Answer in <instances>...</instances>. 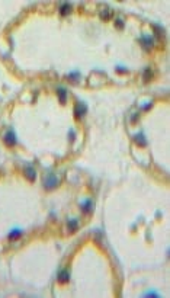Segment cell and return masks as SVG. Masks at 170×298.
Here are the masks:
<instances>
[{"instance_id":"1","label":"cell","mask_w":170,"mask_h":298,"mask_svg":"<svg viewBox=\"0 0 170 298\" xmlns=\"http://www.w3.org/2000/svg\"><path fill=\"white\" fill-rule=\"evenodd\" d=\"M58 183H60V179L54 173H48L44 177V186H45V189H54Z\"/></svg>"},{"instance_id":"2","label":"cell","mask_w":170,"mask_h":298,"mask_svg":"<svg viewBox=\"0 0 170 298\" xmlns=\"http://www.w3.org/2000/svg\"><path fill=\"white\" fill-rule=\"evenodd\" d=\"M3 141H4V144H6L7 147H13V145H16V143H18V140H16V134L13 133L12 130H9L7 133L4 134Z\"/></svg>"},{"instance_id":"3","label":"cell","mask_w":170,"mask_h":298,"mask_svg":"<svg viewBox=\"0 0 170 298\" xmlns=\"http://www.w3.org/2000/svg\"><path fill=\"white\" fill-rule=\"evenodd\" d=\"M86 112H87V106H86L84 103H81V102H77L76 106H74V116L79 119V118H81Z\"/></svg>"},{"instance_id":"4","label":"cell","mask_w":170,"mask_h":298,"mask_svg":"<svg viewBox=\"0 0 170 298\" xmlns=\"http://www.w3.org/2000/svg\"><path fill=\"white\" fill-rule=\"evenodd\" d=\"M80 207H81V211H83L84 214H90V212H93L95 204H93L92 199H84V201L80 202Z\"/></svg>"},{"instance_id":"5","label":"cell","mask_w":170,"mask_h":298,"mask_svg":"<svg viewBox=\"0 0 170 298\" xmlns=\"http://www.w3.org/2000/svg\"><path fill=\"white\" fill-rule=\"evenodd\" d=\"M141 44H143V47H144L146 51H150V50L153 48L154 41H153V38H151L150 35H143V36H141Z\"/></svg>"},{"instance_id":"6","label":"cell","mask_w":170,"mask_h":298,"mask_svg":"<svg viewBox=\"0 0 170 298\" xmlns=\"http://www.w3.org/2000/svg\"><path fill=\"white\" fill-rule=\"evenodd\" d=\"M25 176H26V179H28L29 182H34L35 179H36V172H35L34 167L26 166V167H25Z\"/></svg>"},{"instance_id":"7","label":"cell","mask_w":170,"mask_h":298,"mask_svg":"<svg viewBox=\"0 0 170 298\" xmlns=\"http://www.w3.org/2000/svg\"><path fill=\"white\" fill-rule=\"evenodd\" d=\"M68 281H70V274H68L67 271H61V272L58 274V282L67 284Z\"/></svg>"},{"instance_id":"8","label":"cell","mask_w":170,"mask_h":298,"mask_svg":"<svg viewBox=\"0 0 170 298\" xmlns=\"http://www.w3.org/2000/svg\"><path fill=\"white\" fill-rule=\"evenodd\" d=\"M134 141H135L138 145H141V147H146V145H147V141L144 140V134L143 133L135 134V135H134Z\"/></svg>"},{"instance_id":"9","label":"cell","mask_w":170,"mask_h":298,"mask_svg":"<svg viewBox=\"0 0 170 298\" xmlns=\"http://www.w3.org/2000/svg\"><path fill=\"white\" fill-rule=\"evenodd\" d=\"M57 92H58V98H60V103H63V105H64V103L67 102V90H66L64 87H60L58 90H57Z\"/></svg>"},{"instance_id":"10","label":"cell","mask_w":170,"mask_h":298,"mask_svg":"<svg viewBox=\"0 0 170 298\" xmlns=\"http://www.w3.org/2000/svg\"><path fill=\"white\" fill-rule=\"evenodd\" d=\"M71 12V4H68V3H63L61 4V7H60V13L63 15V16H66Z\"/></svg>"},{"instance_id":"11","label":"cell","mask_w":170,"mask_h":298,"mask_svg":"<svg viewBox=\"0 0 170 298\" xmlns=\"http://www.w3.org/2000/svg\"><path fill=\"white\" fill-rule=\"evenodd\" d=\"M99 16H101L102 21H109L111 19V10L109 9H102L101 13H99Z\"/></svg>"},{"instance_id":"12","label":"cell","mask_w":170,"mask_h":298,"mask_svg":"<svg viewBox=\"0 0 170 298\" xmlns=\"http://www.w3.org/2000/svg\"><path fill=\"white\" fill-rule=\"evenodd\" d=\"M67 227H68V230L71 233H74L76 230H77V227H79V222H77V220H70L68 221V224H67Z\"/></svg>"},{"instance_id":"13","label":"cell","mask_w":170,"mask_h":298,"mask_svg":"<svg viewBox=\"0 0 170 298\" xmlns=\"http://www.w3.org/2000/svg\"><path fill=\"white\" fill-rule=\"evenodd\" d=\"M22 234H23V231H22V230L16 228V230H13V231H12L10 234H9V239H10V240H15V239H19V237H21Z\"/></svg>"},{"instance_id":"14","label":"cell","mask_w":170,"mask_h":298,"mask_svg":"<svg viewBox=\"0 0 170 298\" xmlns=\"http://www.w3.org/2000/svg\"><path fill=\"white\" fill-rule=\"evenodd\" d=\"M153 28H154V31H156V35L159 36V38H161L163 35H164V29L160 26V25H153Z\"/></svg>"},{"instance_id":"15","label":"cell","mask_w":170,"mask_h":298,"mask_svg":"<svg viewBox=\"0 0 170 298\" xmlns=\"http://www.w3.org/2000/svg\"><path fill=\"white\" fill-rule=\"evenodd\" d=\"M151 77H153V71H151V68H146V70H144V76H143L144 82L151 80Z\"/></svg>"},{"instance_id":"16","label":"cell","mask_w":170,"mask_h":298,"mask_svg":"<svg viewBox=\"0 0 170 298\" xmlns=\"http://www.w3.org/2000/svg\"><path fill=\"white\" fill-rule=\"evenodd\" d=\"M115 26L118 28V29H124V21L121 19V18H118V19H115Z\"/></svg>"},{"instance_id":"17","label":"cell","mask_w":170,"mask_h":298,"mask_svg":"<svg viewBox=\"0 0 170 298\" xmlns=\"http://www.w3.org/2000/svg\"><path fill=\"white\" fill-rule=\"evenodd\" d=\"M68 79H74V82L79 79V73H70L68 74Z\"/></svg>"},{"instance_id":"18","label":"cell","mask_w":170,"mask_h":298,"mask_svg":"<svg viewBox=\"0 0 170 298\" xmlns=\"http://www.w3.org/2000/svg\"><path fill=\"white\" fill-rule=\"evenodd\" d=\"M116 71H119V73H128V70L124 68V67H116Z\"/></svg>"},{"instance_id":"19","label":"cell","mask_w":170,"mask_h":298,"mask_svg":"<svg viewBox=\"0 0 170 298\" xmlns=\"http://www.w3.org/2000/svg\"><path fill=\"white\" fill-rule=\"evenodd\" d=\"M146 297H159V294H156V292H147Z\"/></svg>"}]
</instances>
